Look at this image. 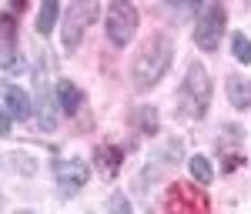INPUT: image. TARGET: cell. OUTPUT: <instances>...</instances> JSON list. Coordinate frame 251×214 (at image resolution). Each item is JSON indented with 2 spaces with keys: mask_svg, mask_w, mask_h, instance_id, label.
Segmentation results:
<instances>
[{
  "mask_svg": "<svg viewBox=\"0 0 251 214\" xmlns=\"http://www.w3.org/2000/svg\"><path fill=\"white\" fill-rule=\"evenodd\" d=\"M104 30H107V40L117 44V47H127L134 40L137 30V10L131 0H114L104 14Z\"/></svg>",
  "mask_w": 251,
  "mask_h": 214,
  "instance_id": "cell-4",
  "label": "cell"
},
{
  "mask_svg": "<svg viewBox=\"0 0 251 214\" xmlns=\"http://www.w3.org/2000/svg\"><path fill=\"white\" fill-rule=\"evenodd\" d=\"M188 171H191V177L198 181V184H211L214 181V167H211V161H208L204 154L188 157Z\"/></svg>",
  "mask_w": 251,
  "mask_h": 214,
  "instance_id": "cell-12",
  "label": "cell"
},
{
  "mask_svg": "<svg viewBox=\"0 0 251 214\" xmlns=\"http://www.w3.org/2000/svg\"><path fill=\"white\" fill-rule=\"evenodd\" d=\"M134 124H137V127H144L148 134H154V131H157V114L151 111V107H144V111H137V114H134Z\"/></svg>",
  "mask_w": 251,
  "mask_h": 214,
  "instance_id": "cell-14",
  "label": "cell"
},
{
  "mask_svg": "<svg viewBox=\"0 0 251 214\" xmlns=\"http://www.w3.org/2000/svg\"><path fill=\"white\" fill-rule=\"evenodd\" d=\"M174 60V44L168 34H154V37L144 40L141 54L131 64V77H134V87H154L157 80L168 74Z\"/></svg>",
  "mask_w": 251,
  "mask_h": 214,
  "instance_id": "cell-1",
  "label": "cell"
},
{
  "mask_svg": "<svg viewBox=\"0 0 251 214\" xmlns=\"http://www.w3.org/2000/svg\"><path fill=\"white\" fill-rule=\"evenodd\" d=\"M174 3H177V7H191L194 0H174Z\"/></svg>",
  "mask_w": 251,
  "mask_h": 214,
  "instance_id": "cell-19",
  "label": "cell"
},
{
  "mask_svg": "<svg viewBox=\"0 0 251 214\" xmlns=\"http://www.w3.org/2000/svg\"><path fill=\"white\" fill-rule=\"evenodd\" d=\"M0 97H3V107H7V114L14 117V120H27L30 117V97L20 91L17 84L0 80Z\"/></svg>",
  "mask_w": 251,
  "mask_h": 214,
  "instance_id": "cell-7",
  "label": "cell"
},
{
  "mask_svg": "<svg viewBox=\"0 0 251 214\" xmlns=\"http://www.w3.org/2000/svg\"><path fill=\"white\" fill-rule=\"evenodd\" d=\"M10 120L14 117L7 114V107H0V134H10Z\"/></svg>",
  "mask_w": 251,
  "mask_h": 214,
  "instance_id": "cell-18",
  "label": "cell"
},
{
  "mask_svg": "<svg viewBox=\"0 0 251 214\" xmlns=\"http://www.w3.org/2000/svg\"><path fill=\"white\" fill-rule=\"evenodd\" d=\"M228 100H231V107L238 111H248L251 107V80L248 77H228Z\"/></svg>",
  "mask_w": 251,
  "mask_h": 214,
  "instance_id": "cell-9",
  "label": "cell"
},
{
  "mask_svg": "<svg viewBox=\"0 0 251 214\" xmlns=\"http://www.w3.org/2000/svg\"><path fill=\"white\" fill-rule=\"evenodd\" d=\"M54 97H57V107L64 111V114H77V107H80V100H84V94H80V87L74 84V80H57Z\"/></svg>",
  "mask_w": 251,
  "mask_h": 214,
  "instance_id": "cell-8",
  "label": "cell"
},
{
  "mask_svg": "<svg viewBox=\"0 0 251 214\" xmlns=\"http://www.w3.org/2000/svg\"><path fill=\"white\" fill-rule=\"evenodd\" d=\"M97 0H74L67 10H64V34H60V44L67 54H74L84 40V30L97 20Z\"/></svg>",
  "mask_w": 251,
  "mask_h": 214,
  "instance_id": "cell-3",
  "label": "cell"
},
{
  "mask_svg": "<svg viewBox=\"0 0 251 214\" xmlns=\"http://www.w3.org/2000/svg\"><path fill=\"white\" fill-rule=\"evenodd\" d=\"M231 54L238 57V64H251V40L245 34H234L231 37Z\"/></svg>",
  "mask_w": 251,
  "mask_h": 214,
  "instance_id": "cell-13",
  "label": "cell"
},
{
  "mask_svg": "<svg viewBox=\"0 0 251 214\" xmlns=\"http://www.w3.org/2000/svg\"><path fill=\"white\" fill-rule=\"evenodd\" d=\"M0 67H3V71H10V74H17V71H24V60H20L14 50H7V47H3V50H0Z\"/></svg>",
  "mask_w": 251,
  "mask_h": 214,
  "instance_id": "cell-16",
  "label": "cell"
},
{
  "mask_svg": "<svg viewBox=\"0 0 251 214\" xmlns=\"http://www.w3.org/2000/svg\"><path fill=\"white\" fill-rule=\"evenodd\" d=\"M177 104H181V114L191 117V120H201L208 114V104H211V80H208V71L201 64H191L188 74L181 80V94H177Z\"/></svg>",
  "mask_w": 251,
  "mask_h": 214,
  "instance_id": "cell-2",
  "label": "cell"
},
{
  "mask_svg": "<svg viewBox=\"0 0 251 214\" xmlns=\"http://www.w3.org/2000/svg\"><path fill=\"white\" fill-rule=\"evenodd\" d=\"M17 214H30V211H17Z\"/></svg>",
  "mask_w": 251,
  "mask_h": 214,
  "instance_id": "cell-20",
  "label": "cell"
},
{
  "mask_svg": "<svg viewBox=\"0 0 251 214\" xmlns=\"http://www.w3.org/2000/svg\"><path fill=\"white\" fill-rule=\"evenodd\" d=\"M87 177H91V167L80 157H67V161L57 164V184H60V191H67V194L80 191L87 184Z\"/></svg>",
  "mask_w": 251,
  "mask_h": 214,
  "instance_id": "cell-6",
  "label": "cell"
},
{
  "mask_svg": "<svg viewBox=\"0 0 251 214\" xmlns=\"http://www.w3.org/2000/svg\"><path fill=\"white\" fill-rule=\"evenodd\" d=\"M94 161H97V171L104 177H114L117 171H121V151L111 147V144H100L94 151Z\"/></svg>",
  "mask_w": 251,
  "mask_h": 214,
  "instance_id": "cell-10",
  "label": "cell"
},
{
  "mask_svg": "<svg viewBox=\"0 0 251 214\" xmlns=\"http://www.w3.org/2000/svg\"><path fill=\"white\" fill-rule=\"evenodd\" d=\"M107 214H131V201L121 191H114V194L107 197Z\"/></svg>",
  "mask_w": 251,
  "mask_h": 214,
  "instance_id": "cell-15",
  "label": "cell"
},
{
  "mask_svg": "<svg viewBox=\"0 0 251 214\" xmlns=\"http://www.w3.org/2000/svg\"><path fill=\"white\" fill-rule=\"evenodd\" d=\"M57 14H60V3L57 0H40V14H37V34H50L57 27Z\"/></svg>",
  "mask_w": 251,
  "mask_h": 214,
  "instance_id": "cell-11",
  "label": "cell"
},
{
  "mask_svg": "<svg viewBox=\"0 0 251 214\" xmlns=\"http://www.w3.org/2000/svg\"><path fill=\"white\" fill-rule=\"evenodd\" d=\"M225 20H228L225 7H221L218 0H211V3L204 7V14L198 17V27H194V40H198V47H201V50H214V47L221 44Z\"/></svg>",
  "mask_w": 251,
  "mask_h": 214,
  "instance_id": "cell-5",
  "label": "cell"
},
{
  "mask_svg": "<svg viewBox=\"0 0 251 214\" xmlns=\"http://www.w3.org/2000/svg\"><path fill=\"white\" fill-rule=\"evenodd\" d=\"M14 40V20L10 17H0V40Z\"/></svg>",
  "mask_w": 251,
  "mask_h": 214,
  "instance_id": "cell-17",
  "label": "cell"
},
{
  "mask_svg": "<svg viewBox=\"0 0 251 214\" xmlns=\"http://www.w3.org/2000/svg\"><path fill=\"white\" fill-rule=\"evenodd\" d=\"M17 3H20V0H17Z\"/></svg>",
  "mask_w": 251,
  "mask_h": 214,
  "instance_id": "cell-21",
  "label": "cell"
}]
</instances>
